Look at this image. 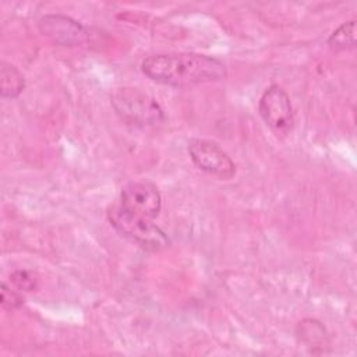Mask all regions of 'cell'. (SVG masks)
<instances>
[{
    "label": "cell",
    "instance_id": "cell-3",
    "mask_svg": "<svg viewBox=\"0 0 357 357\" xmlns=\"http://www.w3.org/2000/svg\"><path fill=\"white\" fill-rule=\"evenodd\" d=\"M110 103L124 123L135 127H155L166 119L158 100L139 88H116L110 93Z\"/></svg>",
    "mask_w": 357,
    "mask_h": 357
},
{
    "label": "cell",
    "instance_id": "cell-6",
    "mask_svg": "<svg viewBox=\"0 0 357 357\" xmlns=\"http://www.w3.org/2000/svg\"><path fill=\"white\" fill-rule=\"evenodd\" d=\"M119 204L131 213L155 219L162 209V195L149 180H134L123 185Z\"/></svg>",
    "mask_w": 357,
    "mask_h": 357
},
{
    "label": "cell",
    "instance_id": "cell-10",
    "mask_svg": "<svg viewBox=\"0 0 357 357\" xmlns=\"http://www.w3.org/2000/svg\"><path fill=\"white\" fill-rule=\"evenodd\" d=\"M297 335L308 347H317L326 342V332L321 322L315 319H304L297 326Z\"/></svg>",
    "mask_w": 357,
    "mask_h": 357
},
{
    "label": "cell",
    "instance_id": "cell-12",
    "mask_svg": "<svg viewBox=\"0 0 357 357\" xmlns=\"http://www.w3.org/2000/svg\"><path fill=\"white\" fill-rule=\"evenodd\" d=\"M1 305L6 310H17L24 304V297L20 293V290H14L11 286H8L6 282L1 284V294H0Z\"/></svg>",
    "mask_w": 357,
    "mask_h": 357
},
{
    "label": "cell",
    "instance_id": "cell-1",
    "mask_svg": "<svg viewBox=\"0 0 357 357\" xmlns=\"http://www.w3.org/2000/svg\"><path fill=\"white\" fill-rule=\"evenodd\" d=\"M141 70L149 79L177 88L215 82L227 75L219 59L201 53L151 54L142 60Z\"/></svg>",
    "mask_w": 357,
    "mask_h": 357
},
{
    "label": "cell",
    "instance_id": "cell-2",
    "mask_svg": "<svg viewBox=\"0 0 357 357\" xmlns=\"http://www.w3.org/2000/svg\"><path fill=\"white\" fill-rule=\"evenodd\" d=\"M110 226L124 238L148 251H160L169 245V237L152 219L135 215L120 204L110 205L106 212Z\"/></svg>",
    "mask_w": 357,
    "mask_h": 357
},
{
    "label": "cell",
    "instance_id": "cell-5",
    "mask_svg": "<svg viewBox=\"0 0 357 357\" xmlns=\"http://www.w3.org/2000/svg\"><path fill=\"white\" fill-rule=\"evenodd\" d=\"M188 155L202 172L220 180H230L236 174V163L229 153L213 139L192 138L188 141Z\"/></svg>",
    "mask_w": 357,
    "mask_h": 357
},
{
    "label": "cell",
    "instance_id": "cell-4",
    "mask_svg": "<svg viewBox=\"0 0 357 357\" xmlns=\"http://www.w3.org/2000/svg\"><path fill=\"white\" fill-rule=\"evenodd\" d=\"M258 112L264 123L279 138H286L294 127V113L287 92L276 85H269L259 98Z\"/></svg>",
    "mask_w": 357,
    "mask_h": 357
},
{
    "label": "cell",
    "instance_id": "cell-9",
    "mask_svg": "<svg viewBox=\"0 0 357 357\" xmlns=\"http://www.w3.org/2000/svg\"><path fill=\"white\" fill-rule=\"evenodd\" d=\"M328 45L335 52H344L356 47V21L343 22L328 38Z\"/></svg>",
    "mask_w": 357,
    "mask_h": 357
},
{
    "label": "cell",
    "instance_id": "cell-7",
    "mask_svg": "<svg viewBox=\"0 0 357 357\" xmlns=\"http://www.w3.org/2000/svg\"><path fill=\"white\" fill-rule=\"evenodd\" d=\"M38 28L43 36L59 46H78L89 36L88 29L79 21L64 14H46L40 17Z\"/></svg>",
    "mask_w": 357,
    "mask_h": 357
},
{
    "label": "cell",
    "instance_id": "cell-8",
    "mask_svg": "<svg viewBox=\"0 0 357 357\" xmlns=\"http://www.w3.org/2000/svg\"><path fill=\"white\" fill-rule=\"evenodd\" d=\"M25 88V79L21 71L7 63L1 61L0 67V96L3 99H17Z\"/></svg>",
    "mask_w": 357,
    "mask_h": 357
},
{
    "label": "cell",
    "instance_id": "cell-11",
    "mask_svg": "<svg viewBox=\"0 0 357 357\" xmlns=\"http://www.w3.org/2000/svg\"><path fill=\"white\" fill-rule=\"evenodd\" d=\"M11 284L20 291H33L38 287V278L26 269H15L10 273Z\"/></svg>",
    "mask_w": 357,
    "mask_h": 357
}]
</instances>
